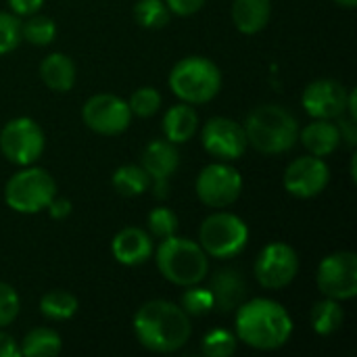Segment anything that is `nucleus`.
I'll return each mask as SVG.
<instances>
[{
    "instance_id": "1",
    "label": "nucleus",
    "mask_w": 357,
    "mask_h": 357,
    "mask_svg": "<svg viewBox=\"0 0 357 357\" xmlns=\"http://www.w3.org/2000/svg\"><path fill=\"white\" fill-rule=\"evenodd\" d=\"M134 333L142 347L155 354H172L182 349L190 335L188 314L163 299L144 303L134 316Z\"/></svg>"
},
{
    "instance_id": "2",
    "label": "nucleus",
    "mask_w": 357,
    "mask_h": 357,
    "mask_svg": "<svg viewBox=\"0 0 357 357\" xmlns=\"http://www.w3.org/2000/svg\"><path fill=\"white\" fill-rule=\"evenodd\" d=\"M293 335L289 312L272 299H253L238 307L236 339L259 351L280 349Z\"/></svg>"
},
{
    "instance_id": "3",
    "label": "nucleus",
    "mask_w": 357,
    "mask_h": 357,
    "mask_svg": "<svg viewBox=\"0 0 357 357\" xmlns=\"http://www.w3.org/2000/svg\"><path fill=\"white\" fill-rule=\"evenodd\" d=\"M243 128L247 144L264 155L284 153L299 140L297 119L280 105H261L253 109Z\"/></svg>"
},
{
    "instance_id": "4",
    "label": "nucleus",
    "mask_w": 357,
    "mask_h": 357,
    "mask_svg": "<svg viewBox=\"0 0 357 357\" xmlns=\"http://www.w3.org/2000/svg\"><path fill=\"white\" fill-rule=\"evenodd\" d=\"M157 268L165 280L178 287H195L207 278L209 259L201 245L172 234L161 238L157 247Z\"/></svg>"
},
{
    "instance_id": "5",
    "label": "nucleus",
    "mask_w": 357,
    "mask_h": 357,
    "mask_svg": "<svg viewBox=\"0 0 357 357\" xmlns=\"http://www.w3.org/2000/svg\"><path fill=\"white\" fill-rule=\"evenodd\" d=\"M172 92L188 105H205L218 96L222 73L218 65L205 56H186L178 61L169 73Z\"/></svg>"
},
{
    "instance_id": "6",
    "label": "nucleus",
    "mask_w": 357,
    "mask_h": 357,
    "mask_svg": "<svg viewBox=\"0 0 357 357\" xmlns=\"http://www.w3.org/2000/svg\"><path fill=\"white\" fill-rule=\"evenodd\" d=\"M56 197L54 178L42 167H23L4 186V201L17 213H38Z\"/></svg>"
},
{
    "instance_id": "7",
    "label": "nucleus",
    "mask_w": 357,
    "mask_h": 357,
    "mask_svg": "<svg viewBox=\"0 0 357 357\" xmlns=\"http://www.w3.org/2000/svg\"><path fill=\"white\" fill-rule=\"evenodd\" d=\"M199 241L209 257L230 259L247 247L249 228L238 215L228 211H218L203 222L199 230Z\"/></svg>"
},
{
    "instance_id": "8",
    "label": "nucleus",
    "mask_w": 357,
    "mask_h": 357,
    "mask_svg": "<svg viewBox=\"0 0 357 357\" xmlns=\"http://www.w3.org/2000/svg\"><path fill=\"white\" fill-rule=\"evenodd\" d=\"M0 151L15 165H31L44 151V132L29 117L10 119L0 132Z\"/></svg>"
},
{
    "instance_id": "9",
    "label": "nucleus",
    "mask_w": 357,
    "mask_h": 357,
    "mask_svg": "<svg viewBox=\"0 0 357 357\" xmlns=\"http://www.w3.org/2000/svg\"><path fill=\"white\" fill-rule=\"evenodd\" d=\"M318 289L324 297L347 301L357 295V257L351 251H337L324 257L316 274Z\"/></svg>"
},
{
    "instance_id": "10",
    "label": "nucleus",
    "mask_w": 357,
    "mask_h": 357,
    "mask_svg": "<svg viewBox=\"0 0 357 357\" xmlns=\"http://www.w3.org/2000/svg\"><path fill=\"white\" fill-rule=\"evenodd\" d=\"M243 192L241 174L228 163H211L197 178V195L201 203L213 209L232 205Z\"/></svg>"
},
{
    "instance_id": "11",
    "label": "nucleus",
    "mask_w": 357,
    "mask_h": 357,
    "mask_svg": "<svg viewBox=\"0 0 357 357\" xmlns=\"http://www.w3.org/2000/svg\"><path fill=\"white\" fill-rule=\"evenodd\" d=\"M82 117L92 132L102 136H117L128 130L132 111L130 105L115 94H96L86 100Z\"/></svg>"
},
{
    "instance_id": "12",
    "label": "nucleus",
    "mask_w": 357,
    "mask_h": 357,
    "mask_svg": "<svg viewBox=\"0 0 357 357\" xmlns=\"http://www.w3.org/2000/svg\"><path fill=\"white\" fill-rule=\"evenodd\" d=\"M299 272V257L287 243H270L255 261V276L264 289H284Z\"/></svg>"
},
{
    "instance_id": "13",
    "label": "nucleus",
    "mask_w": 357,
    "mask_h": 357,
    "mask_svg": "<svg viewBox=\"0 0 357 357\" xmlns=\"http://www.w3.org/2000/svg\"><path fill=\"white\" fill-rule=\"evenodd\" d=\"M203 146L205 151L222 161H234L247 151L245 128L230 117H211L203 128Z\"/></svg>"
},
{
    "instance_id": "14",
    "label": "nucleus",
    "mask_w": 357,
    "mask_h": 357,
    "mask_svg": "<svg viewBox=\"0 0 357 357\" xmlns=\"http://www.w3.org/2000/svg\"><path fill=\"white\" fill-rule=\"evenodd\" d=\"M331 180V169L322 157H299L284 172V188L297 199L318 197Z\"/></svg>"
},
{
    "instance_id": "15",
    "label": "nucleus",
    "mask_w": 357,
    "mask_h": 357,
    "mask_svg": "<svg viewBox=\"0 0 357 357\" xmlns=\"http://www.w3.org/2000/svg\"><path fill=\"white\" fill-rule=\"evenodd\" d=\"M347 88L337 79H316L303 92V109L314 119H335L347 111Z\"/></svg>"
},
{
    "instance_id": "16",
    "label": "nucleus",
    "mask_w": 357,
    "mask_h": 357,
    "mask_svg": "<svg viewBox=\"0 0 357 357\" xmlns=\"http://www.w3.org/2000/svg\"><path fill=\"white\" fill-rule=\"evenodd\" d=\"M180 155L174 142L165 140H153L142 151V169L149 174L153 182L155 197L163 199L167 195V180L178 169Z\"/></svg>"
},
{
    "instance_id": "17",
    "label": "nucleus",
    "mask_w": 357,
    "mask_h": 357,
    "mask_svg": "<svg viewBox=\"0 0 357 357\" xmlns=\"http://www.w3.org/2000/svg\"><path fill=\"white\" fill-rule=\"evenodd\" d=\"M111 249H113V257L119 264L138 266V264H144L153 255V241L144 230L130 226L115 234Z\"/></svg>"
},
{
    "instance_id": "18",
    "label": "nucleus",
    "mask_w": 357,
    "mask_h": 357,
    "mask_svg": "<svg viewBox=\"0 0 357 357\" xmlns=\"http://www.w3.org/2000/svg\"><path fill=\"white\" fill-rule=\"evenodd\" d=\"M209 293L213 297V307L220 312H234L245 303L247 297V282L241 276V272L228 268L220 270L209 287Z\"/></svg>"
},
{
    "instance_id": "19",
    "label": "nucleus",
    "mask_w": 357,
    "mask_h": 357,
    "mask_svg": "<svg viewBox=\"0 0 357 357\" xmlns=\"http://www.w3.org/2000/svg\"><path fill=\"white\" fill-rule=\"evenodd\" d=\"M299 138H301L303 146L316 157H326V155L335 153L339 142L343 140L341 132H339V126L333 123L331 119L312 121L307 128H303L299 132Z\"/></svg>"
},
{
    "instance_id": "20",
    "label": "nucleus",
    "mask_w": 357,
    "mask_h": 357,
    "mask_svg": "<svg viewBox=\"0 0 357 357\" xmlns=\"http://www.w3.org/2000/svg\"><path fill=\"white\" fill-rule=\"evenodd\" d=\"M272 15V0H234L232 4V21L243 33L261 31Z\"/></svg>"
},
{
    "instance_id": "21",
    "label": "nucleus",
    "mask_w": 357,
    "mask_h": 357,
    "mask_svg": "<svg viewBox=\"0 0 357 357\" xmlns=\"http://www.w3.org/2000/svg\"><path fill=\"white\" fill-rule=\"evenodd\" d=\"M40 77L50 90L67 92L75 84V63L63 52H52L40 63Z\"/></svg>"
},
{
    "instance_id": "22",
    "label": "nucleus",
    "mask_w": 357,
    "mask_h": 357,
    "mask_svg": "<svg viewBox=\"0 0 357 357\" xmlns=\"http://www.w3.org/2000/svg\"><path fill=\"white\" fill-rule=\"evenodd\" d=\"M197 126H199V115L188 102L174 105L172 109H167V113L163 117L165 138L174 144H182V142L190 140L197 132Z\"/></svg>"
},
{
    "instance_id": "23",
    "label": "nucleus",
    "mask_w": 357,
    "mask_h": 357,
    "mask_svg": "<svg viewBox=\"0 0 357 357\" xmlns=\"http://www.w3.org/2000/svg\"><path fill=\"white\" fill-rule=\"evenodd\" d=\"M27 357H52L61 354V337L50 328H33L19 347Z\"/></svg>"
},
{
    "instance_id": "24",
    "label": "nucleus",
    "mask_w": 357,
    "mask_h": 357,
    "mask_svg": "<svg viewBox=\"0 0 357 357\" xmlns=\"http://www.w3.org/2000/svg\"><path fill=\"white\" fill-rule=\"evenodd\" d=\"M149 186L151 178L142 169V165H121L113 174V188L123 197H138L146 192Z\"/></svg>"
},
{
    "instance_id": "25",
    "label": "nucleus",
    "mask_w": 357,
    "mask_h": 357,
    "mask_svg": "<svg viewBox=\"0 0 357 357\" xmlns=\"http://www.w3.org/2000/svg\"><path fill=\"white\" fill-rule=\"evenodd\" d=\"M343 318H345V314H343L339 301L328 299V297L318 301L314 305V310H312V326L322 337H328V335L337 333L341 328V324H343Z\"/></svg>"
},
{
    "instance_id": "26",
    "label": "nucleus",
    "mask_w": 357,
    "mask_h": 357,
    "mask_svg": "<svg viewBox=\"0 0 357 357\" xmlns=\"http://www.w3.org/2000/svg\"><path fill=\"white\" fill-rule=\"evenodd\" d=\"M40 312L48 320H69L77 312V299L67 291H48L40 299Z\"/></svg>"
},
{
    "instance_id": "27",
    "label": "nucleus",
    "mask_w": 357,
    "mask_h": 357,
    "mask_svg": "<svg viewBox=\"0 0 357 357\" xmlns=\"http://www.w3.org/2000/svg\"><path fill=\"white\" fill-rule=\"evenodd\" d=\"M56 25L46 15H29L25 23H21V38H25L33 46H48L54 40Z\"/></svg>"
},
{
    "instance_id": "28",
    "label": "nucleus",
    "mask_w": 357,
    "mask_h": 357,
    "mask_svg": "<svg viewBox=\"0 0 357 357\" xmlns=\"http://www.w3.org/2000/svg\"><path fill=\"white\" fill-rule=\"evenodd\" d=\"M134 17L138 25L149 29H159L167 25L169 8L163 0H138L134 6Z\"/></svg>"
},
{
    "instance_id": "29",
    "label": "nucleus",
    "mask_w": 357,
    "mask_h": 357,
    "mask_svg": "<svg viewBox=\"0 0 357 357\" xmlns=\"http://www.w3.org/2000/svg\"><path fill=\"white\" fill-rule=\"evenodd\" d=\"M236 351V337L228 331L215 328L203 339V354L209 357H230Z\"/></svg>"
},
{
    "instance_id": "30",
    "label": "nucleus",
    "mask_w": 357,
    "mask_h": 357,
    "mask_svg": "<svg viewBox=\"0 0 357 357\" xmlns=\"http://www.w3.org/2000/svg\"><path fill=\"white\" fill-rule=\"evenodd\" d=\"M130 111H132V115H138V117H153L157 111H159V107H161V94L155 90V88H151V86H146V88H140V90H136L132 96H130Z\"/></svg>"
},
{
    "instance_id": "31",
    "label": "nucleus",
    "mask_w": 357,
    "mask_h": 357,
    "mask_svg": "<svg viewBox=\"0 0 357 357\" xmlns=\"http://www.w3.org/2000/svg\"><path fill=\"white\" fill-rule=\"evenodd\" d=\"M188 291L182 295V310L188 316H203L207 312L213 310V297L209 293V289H199L195 287H186Z\"/></svg>"
},
{
    "instance_id": "32",
    "label": "nucleus",
    "mask_w": 357,
    "mask_h": 357,
    "mask_svg": "<svg viewBox=\"0 0 357 357\" xmlns=\"http://www.w3.org/2000/svg\"><path fill=\"white\" fill-rule=\"evenodd\" d=\"M149 230L157 238H167L178 230V218L167 207H155L149 213Z\"/></svg>"
},
{
    "instance_id": "33",
    "label": "nucleus",
    "mask_w": 357,
    "mask_h": 357,
    "mask_svg": "<svg viewBox=\"0 0 357 357\" xmlns=\"http://www.w3.org/2000/svg\"><path fill=\"white\" fill-rule=\"evenodd\" d=\"M21 42V21L17 15L0 13V54L15 50Z\"/></svg>"
},
{
    "instance_id": "34",
    "label": "nucleus",
    "mask_w": 357,
    "mask_h": 357,
    "mask_svg": "<svg viewBox=\"0 0 357 357\" xmlns=\"http://www.w3.org/2000/svg\"><path fill=\"white\" fill-rule=\"evenodd\" d=\"M17 314H19V295H17V291L10 284L0 282V328L13 324Z\"/></svg>"
},
{
    "instance_id": "35",
    "label": "nucleus",
    "mask_w": 357,
    "mask_h": 357,
    "mask_svg": "<svg viewBox=\"0 0 357 357\" xmlns=\"http://www.w3.org/2000/svg\"><path fill=\"white\" fill-rule=\"evenodd\" d=\"M169 13H176L180 17H188V15H195L197 10L203 8L205 0H165Z\"/></svg>"
},
{
    "instance_id": "36",
    "label": "nucleus",
    "mask_w": 357,
    "mask_h": 357,
    "mask_svg": "<svg viewBox=\"0 0 357 357\" xmlns=\"http://www.w3.org/2000/svg\"><path fill=\"white\" fill-rule=\"evenodd\" d=\"M42 4H44V0H8V6L13 8V13L23 15V17L38 13Z\"/></svg>"
},
{
    "instance_id": "37",
    "label": "nucleus",
    "mask_w": 357,
    "mask_h": 357,
    "mask_svg": "<svg viewBox=\"0 0 357 357\" xmlns=\"http://www.w3.org/2000/svg\"><path fill=\"white\" fill-rule=\"evenodd\" d=\"M48 213H50V218H54V220H63V218H67L69 213H71V201L69 199H65V197H54L50 203H48Z\"/></svg>"
},
{
    "instance_id": "38",
    "label": "nucleus",
    "mask_w": 357,
    "mask_h": 357,
    "mask_svg": "<svg viewBox=\"0 0 357 357\" xmlns=\"http://www.w3.org/2000/svg\"><path fill=\"white\" fill-rule=\"evenodd\" d=\"M21 356V349L17 345V341L6 335V333H0V357H17Z\"/></svg>"
},
{
    "instance_id": "39",
    "label": "nucleus",
    "mask_w": 357,
    "mask_h": 357,
    "mask_svg": "<svg viewBox=\"0 0 357 357\" xmlns=\"http://www.w3.org/2000/svg\"><path fill=\"white\" fill-rule=\"evenodd\" d=\"M339 132H341V138H345L349 142V146H356L357 132H356V119L351 117H343L341 115V126H339Z\"/></svg>"
},
{
    "instance_id": "40",
    "label": "nucleus",
    "mask_w": 357,
    "mask_h": 357,
    "mask_svg": "<svg viewBox=\"0 0 357 357\" xmlns=\"http://www.w3.org/2000/svg\"><path fill=\"white\" fill-rule=\"evenodd\" d=\"M339 6H343V8H354L357 4V0H335Z\"/></svg>"
}]
</instances>
